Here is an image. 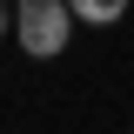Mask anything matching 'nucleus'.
I'll use <instances>...</instances> for the list:
<instances>
[{"label":"nucleus","instance_id":"nucleus-1","mask_svg":"<svg viewBox=\"0 0 134 134\" xmlns=\"http://www.w3.org/2000/svg\"><path fill=\"white\" fill-rule=\"evenodd\" d=\"M14 40L34 60L67 54V40H74V7H67V0H20L14 7Z\"/></svg>","mask_w":134,"mask_h":134},{"label":"nucleus","instance_id":"nucleus-2","mask_svg":"<svg viewBox=\"0 0 134 134\" xmlns=\"http://www.w3.org/2000/svg\"><path fill=\"white\" fill-rule=\"evenodd\" d=\"M74 7V20H87V27H114L121 14H127V0H67Z\"/></svg>","mask_w":134,"mask_h":134},{"label":"nucleus","instance_id":"nucleus-3","mask_svg":"<svg viewBox=\"0 0 134 134\" xmlns=\"http://www.w3.org/2000/svg\"><path fill=\"white\" fill-rule=\"evenodd\" d=\"M7 27H14V14H7V0H0V34H7Z\"/></svg>","mask_w":134,"mask_h":134}]
</instances>
